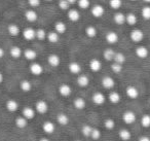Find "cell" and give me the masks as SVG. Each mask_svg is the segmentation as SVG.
<instances>
[{"label": "cell", "mask_w": 150, "mask_h": 141, "mask_svg": "<svg viewBox=\"0 0 150 141\" xmlns=\"http://www.w3.org/2000/svg\"><path fill=\"white\" fill-rule=\"evenodd\" d=\"M136 120H137V115L132 110H127V111H125L122 113V120L125 124L132 125L136 122Z\"/></svg>", "instance_id": "cell-1"}, {"label": "cell", "mask_w": 150, "mask_h": 141, "mask_svg": "<svg viewBox=\"0 0 150 141\" xmlns=\"http://www.w3.org/2000/svg\"><path fill=\"white\" fill-rule=\"evenodd\" d=\"M35 110L37 113L45 114L48 111V103L45 100H38L35 103Z\"/></svg>", "instance_id": "cell-2"}, {"label": "cell", "mask_w": 150, "mask_h": 141, "mask_svg": "<svg viewBox=\"0 0 150 141\" xmlns=\"http://www.w3.org/2000/svg\"><path fill=\"white\" fill-rule=\"evenodd\" d=\"M92 100L94 102V104L100 106L106 102V96L102 93V92H96L94 93V95L92 96Z\"/></svg>", "instance_id": "cell-3"}, {"label": "cell", "mask_w": 150, "mask_h": 141, "mask_svg": "<svg viewBox=\"0 0 150 141\" xmlns=\"http://www.w3.org/2000/svg\"><path fill=\"white\" fill-rule=\"evenodd\" d=\"M22 115L28 120H33L36 115L35 108H32V107H30V106H26V107H24L23 110H22Z\"/></svg>", "instance_id": "cell-4"}, {"label": "cell", "mask_w": 150, "mask_h": 141, "mask_svg": "<svg viewBox=\"0 0 150 141\" xmlns=\"http://www.w3.org/2000/svg\"><path fill=\"white\" fill-rule=\"evenodd\" d=\"M42 130H43V132L45 133V134L52 135V134H54V131H56V125H54V122H50V120H46V122H44L43 125H42Z\"/></svg>", "instance_id": "cell-5"}, {"label": "cell", "mask_w": 150, "mask_h": 141, "mask_svg": "<svg viewBox=\"0 0 150 141\" xmlns=\"http://www.w3.org/2000/svg\"><path fill=\"white\" fill-rule=\"evenodd\" d=\"M59 94H60L62 97H69V96L72 94V89L68 83H62V85L59 87Z\"/></svg>", "instance_id": "cell-6"}, {"label": "cell", "mask_w": 150, "mask_h": 141, "mask_svg": "<svg viewBox=\"0 0 150 141\" xmlns=\"http://www.w3.org/2000/svg\"><path fill=\"white\" fill-rule=\"evenodd\" d=\"M30 72L33 75H35V76H39V75H41L43 73V67L39 63L34 62L30 65Z\"/></svg>", "instance_id": "cell-7"}, {"label": "cell", "mask_w": 150, "mask_h": 141, "mask_svg": "<svg viewBox=\"0 0 150 141\" xmlns=\"http://www.w3.org/2000/svg\"><path fill=\"white\" fill-rule=\"evenodd\" d=\"M129 36H131V39L133 40L134 42H140L143 40L144 33L140 29H134V30H132Z\"/></svg>", "instance_id": "cell-8"}, {"label": "cell", "mask_w": 150, "mask_h": 141, "mask_svg": "<svg viewBox=\"0 0 150 141\" xmlns=\"http://www.w3.org/2000/svg\"><path fill=\"white\" fill-rule=\"evenodd\" d=\"M91 13H92V15L94 16L95 18H101L104 16L105 14V9L104 7L102 6L101 4H96L94 5V6L92 7V9H91Z\"/></svg>", "instance_id": "cell-9"}, {"label": "cell", "mask_w": 150, "mask_h": 141, "mask_svg": "<svg viewBox=\"0 0 150 141\" xmlns=\"http://www.w3.org/2000/svg\"><path fill=\"white\" fill-rule=\"evenodd\" d=\"M125 94L129 99H137L139 97V91L136 87L134 85H129L125 89Z\"/></svg>", "instance_id": "cell-10"}, {"label": "cell", "mask_w": 150, "mask_h": 141, "mask_svg": "<svg viewBox=\"0 0 150 141\" xmlns=\"http://www.w3.org/2000/svg\"><path fill=\"white\" fill-rule=\"evenodd\" d=\"M102 85H103V88H104V89L111 90V89H113V88H114L115 81L111 76H105V77H103V78H102Z\"/></svg>", "instance_id": "cell-11"}, {"label": "cell", "mask_w": 150, "mask_h": 141, "mask_svg": "<svg viewBox=\"0 0 150 141\" xmlns=\"http://www.w3.org/2000/svg\"><path fill=\"white\" fill-rule=\"evenodd\" d=\"M73 105L74 108L77 110H83L86 107V101L81 97H77L75 98L74 101H73Z\"/></svg>", "instance_id": "cell-12"}, {"label": "cell", "mask_w": 150, "mask_h": 141, "mask_svg": "<svg viewBox=\"0 0 150 141\" xmlns=\"http://www.w3.org/2000/svg\"><path fill=\"white\" fill-rule=\"evenodd\" d=\"M19 102L16 101V100L13 99H9L6 101V103H5V107H6V109L8 110L9 112H16L18 109H19Z\"/></svg>", "instance_id": "cell-13"}, {"label": "cell", "mask_w": 150, "mask_h": 141, "mask_svg": "<svg viewBox=\"0 0 150 141\" xmlns=\"http://www.w3.org/2000/svg\"><path fill=\"white\" fill-rule=\"evenodd\" d=\"M47 62L50 66L52 67H58L61 63V59L58 55L56 54H50V56L47 57Z\"/></svg>", "instance_id": "cell-14"}, {"label": "cell", "mask_w": 150, "mask_h": 141, "mask_svg": "<svg viewBox=\"0 0 150 141\" xmlns=\"http://www.w3.org/2000/svg\"><path fill=\"white\" fill-rule=\"evenodd\" d=\"M23 36L26 40H33L36 38V31L33 28H26L23 31Z\"/></svg>", "instance_id": "cell-15"}, {"label": "cell", "mask_w": 150, "mask_h": 141, "mask_svg": "<svg viewBox=\"0 0 150 141\" xmlns=\"http://www.w3.org/2000/svg\"><path fill=\"white\" fill-rule=\"evenodd\" d=\"M25 18L28 22H30V23H34V22L37 21L38 15L35 11H33V9H29V11H26Z\"/></svg>", "instance_id": "cell-16"}, {"label": "cell", "mask_w": 150, "mask_h": 141, "mask_svg": "<svg viewBox=\"0 0 150 141\" xmlns=\"http://www.w3.org/2000/svg\"><path fill=\"white\" fill-rule=\"evenodd\" d=\"M102 68V63L98 59H93L90 62V69L93 72H99Z\"/></svg>", "instance_id": "cell-17"}, {"label": "cell", "mask_w": 150, "mask_h": 141, "mask_svg": "<svg viewBox=\"0 0 150 141\" xmlns=\"http://www.w3.org/2000/svg\"><path fill=\"white\" fill-rule=\"evenodd\" d=\"M68 68H69V71H70L72 74L77 75L81 72V66H80V64L77 62H71L70 64H69Z\"/></svg>", "instance_id": "cell-18"}, {"label": "cell", "mask_w": 150, "mask_h": 141, "mask_svg": "<svg viewBox=\"0 0 150 141\" xmlns=\"http://www.w3.org/2000/svg\"><path fill=\"white\" fill-rule=\"evenodd\" d=\"M135 53H136V55H137L138 58H140V59H145V58H147L148 54H149L148 50L145 48V46H138V48H136Z\"/></svg>", "instance_id": "cell-19"}, {"label": "cell", "mask_w": 150, "mask_h": 141, "mask_svg": "<svg viewBox=\"0 0 150 141\" xmlns=\"http://www.w3.org/2000/svg\"><path fill=\"white\" fill-rule=\"evenodd\" d=\"M57 122H58L60 126H67V125L70 122V118L67 114L65 113H59L57 116Z\"/></svg>", "instance_id": "cell-20"}, {"label": "cell", "mask_w": 150, "mask_h": 141, "mask_svg": "<svg viewBox=\"0 0 150 141\" xmlns=\"http://www.w3.org/2000/svg\"><path fill=\"white\" fill-rule=\"evenodd\" d=\"M106 41L109 44H115L118 41V35H117L116 32L114 31H110L106 34Z\"/></svg>", "instance_id": "cell-21"}, {"label": "cell", "mask_w": 150, "mask_h": 141, "mask_svg": "<svg viewBox=\"0 0 150 141\" xmlns=\"http://www.w3.org/2000/svg\"><path fill=\"white\" fill-rule=\"evenodd\" d=\"M118 136L122 141H129L132 138V133L127 129H121L118 132Z\"/></svg>", "instance_id": "cell-22"}, {"label": "cell", "mask_w": 150, "mask_h": 141, "mask_svg": "<svg viewBox=\"0 0 150 141\" xmlns=\"http://www.w3.org/2000/svg\"><path fill=\"white\" fill-rule=\"evenodd\" d=\"M68 19L72 22H78L80 19V14L77 9H69L68 11Z\"/></svg>", "instance_id": "cell-23"}, {"label": "cell", "mask_w": 150, "mask_h": 141, "mask_svg": "<svg viewBox=\"0 0 150 141\" xmlns=\"http://www.w3.org/2000/svg\"><path fill=\"white\" fill-rule=\"evenodd\" d=\"M88 83H90V78H88V76H86V75H84V74L78 75V77H77V85H79V87L86 88L88 85Z\"/></svg>", "instance_id": "cell-24"}, {"label": "cell", "mask_w": 150, "mask_h": 141, "mask_svg": "<svg viewBox=\"0 0 150 141\" xmlns=\"http://www.w3.org/2000/svg\"><path fill=\"white\" fill-rule=\"evenodd\" d=\"M24 57L29 61H34V60H36V58H37V53H36L34 50L27 48L26 51H24Z\"/></svg>", "instance_id": "cell-25"}, {"label": "cell", "mask_w": 150, "mask_h": 141, "mask_svg": "<svg viewBox=\"0 0 150 141\" xmlns=\"http://www.w3.org/2000/svg\"><path fill=\"white\" fill-rule=\"evenodd\" d=\"M9 53H11V56L13 57V59H19L21 58V56L23 55V51H22V48H20V46H13V48H11V51H9Z\"/></svg>", "instance_id": "cell-26"}, {"label": "cell", "mask_w": 150, "mask_h": 141, "mask_svg": "<svg viewBox=\"0 0 150 141\" xmlns=\"http://www.w3.org/2000/svg\"><path fill=\"white\" fill-rule=\"evenodd\" d=\"M67 30V27H66V24L64 23V22H57L56 24H54V31L57 32V33L60 35V34H63L65 33Z\"/></svg>", "instance_id": "cell-27"}, {"label": "cell", "mask_w": 150, "mask_h": 141, "mask_svg": "<svg viewBox=\"0 0 150 141\" xmlns=\"http://www.w3.org/2000/svg\"><path fill=\"white\" fill-rule=\"evenodd\" d=\"M120 99H121V97H120V95H119V93H117V92H115V91L111 92V93L108 95V100L112 104L119 103V102H120Z\"/></svg>", "instance_id": "cell-28"}, {"label": "cell", "mask_w": 150, "mask_h": 141, "mask_svg": "<svg viewBox=\"0 0 150 141\" xmlns=\"http://www.w3.org/2000/svg\"><path fill=\"white\" fill-rule=\"evenodd\" d=\"M15 122H16V126H17L19 129H25L26 127L28 126V120H26L23 115L16 118Z\"/></svg>", "instance_id": "cell-29"}, {"label": "cell", "mask_w": 150, "mask_h": 141, "mask_svg": "<svg viewBox=\"0 0 150 141\" xmlns=\"http://www.w3.org/2000/svg\"><path fill=\"white\" fill-rule=\"evenodd\" d=\"M20 89L24 92V93H29L30 91L32 90V85L29 80L27 79H24L20 83Z\"/></svg>", "instance_id": "cell-30"}, {"label": "cell", "mask_w": 150, "mask_h": 141, "mask_svg": "<svg viewBox=\"0 0 150 141\" xmlns=\"http://www.w3.org/2000/svg\"><path fill=\"white\" fill-rule=\"evenodd\" d=\"M116 53L112 50V48H106L103 53V57L106 61H113Z\"/></svg>", "instance_id": "cell-31"}, {"label": "cell", "mask_w": 150, "mask_h": 141, "mask_svg": "<svg viewBox=\"0 0 150 141\" xmlns=\"http://www.w3.org/2000/svg\"><path fill=\"white\" fill-rule=\"evenodd\" d=\"M7 31H8V33L11 34V36H18L20 34V32H21V30H20V27L18 25H16V24H11V25H8V27H7Z\"/></svg>", "instance_id": "cell-32"}, {"label": "cell", "mask_w": 150, "mask_h": 141, "mask_svg": "<svg viewBox=\"0 0 150 141\" xmlns=\"http://www.w3.org/2000/svg\"><path fill=\"white\" fill-rule=\"evenodd\" d=\"M46 39H47L50 43H57V42H59V40H60V35H59L56 31H52L47 34Z\"/></svg>", "instance_id": "cell-33"}, {"label": "cell", "mask_w": 150, "mask_h": 141, "mask_svg": "<svg viewBox=\"0 0 150 141\" xmlns=\"http://www.w3.org/2000/svg\"><path fill=\"white\" fill-rule=\"evenodd\" d=\"M113 19H114V22L117 25H122V24L125 23V16L122 13H120V11L115 14Z\"/></svg>", "instance_id": "cell-34"}, {"label": "cell", "mask_w": 150, "mask_h": 141, "mask_svg": "<svg viewBox=\"0 0 150 141\" xmlns=\"http://www.w3.org/2000/svg\"><path fill=\"white\" fill-rule=\"evenodd\" d=\"M137 21H138V19H137V17H136V15L135 14H127V16H125V22H127L129 25H131V26H134V25H136L137 24Z\"/></svg>", "instance_id": "cell-35"}, {"label": "cell", "mask_w": 150, "mask_h": 141, "mask_svg": "<svg viewBox=\"0 0 150 141\" xmlns=\"http://www.w3.org/2000/svg\"><path fill=\"white\" fill-rule=\"evenodd\" d=\"M97 29L96 27H94V26H88V27L86 28V34L88 37L90 38H94L97 36Z\"/></svg>", "instance_id": "cell-36"}, {"label": "cell", "mask_w": 150, "mask_h": 141, "mask_svg": "<svg viewBox=\"0 0 150 141\" xmlns=\"http://www.w3.org/2000/svg\"><path fill=\"white\" fill-rule=\"evenodd\" d=\"M93 129H94V127L90 126V125H84L81 128V134L83 135L84 137H91Z\"/></svg>", "instance_id": "cell-37"}, {"label": "cell", "mask_w": 150, "mask_h": 141, "mask_svg": "<svg viewBox=\"0 0 150 141\" xmlns=\"http://www.w3.org/2000/svg\"><path fill=\"white\" fill-rule=\"evenodd\" d=\"M140 122H141V126L143 127V128H149L150 127V115L149 114H144V115L141 118Z\"/></svg>", "instance_id": "cell-38"}, {"label": "cell", "mask_w": 150, "mask_h": 141, "mask_svg": "<svg viewBox=\"0 0 150 141\" xmlns=\"http://www.w3.org/2000/svg\"><path fill=\"white\" fill-rule=\"evenodd\" d=\"M114 61L115 63H117V64H120L122 65L123 63L125 62V56L122 54V53H116L115 54V57H114Z\"/></svg>", "instance_id": "cell-39"}, {"label": "cell", "mask_w": 150, "mask_h": 141, "mask_svg": "<svg viewBox=\"0 0 150 141\" xmlns=\"http://www.w3.org/2000/svg\"><path fill=\"white\" fill-rule=\"evenodd\" d=\"M104 127L107 129V130H113V129L115 128V122L114 120H112V118H106V120H104Z\"/></svg>", "instance_id": "cell-40"}, {"label": "cell", "mask_w": 150, "mask_h": 141, "mask_svg": "<svg viewBox=\"0 0 150 141\" xmlns=\"http://www.w3.org/2000/svg\"><path fill=\"white\" fill-rule=\"evenodd\" d=\"M102 136V133H101V130L98 128H94L92 131V134H91V138L93 140H99Z\"/></svg>", "instance_id": "cell-41"}, {"label": "cell", "mask_w": 150, "mask_h": 141, "mask_svg": "<svg viewBox=\"0 0 150 141\" xmlns=\"http://www.w3.org/2000/svg\"><path fill=\"white\" fill-rule=\"evenodd\" d=\"M46 37H47V33H46L44 29L36 30V38H37L38 40H44Z\"/></svg>", "instance_id": "cell-42"}, {"label": "cell", "mask_w": 150, "mask_h": 141, "mask_svg": "<svg viewBox=\"0 0 150 141\" xmlns=\"http://www.w3.org/2000/svg\"><path fill=\"white\" fill-rule=\"evenodd\" d=\"M121 0H109V5L113 9H119L121 7Z\"/></svg>", "instance_id": "cell-43"}, {"label": "cell", "mask_w": 150, "mask_h": 141, "mask_svg": "<svg viewBox=\"0 0 150 141\" xmlns=\"http://www.w3.org/2000/svg\"><path fill=\"white\" fill-rule=\"evenodd\" d=\"M59 7H60L62 11H68L70 9V4L68 3L67 0H59Z\"/></svg>", "instance_id": "cell-44"}, {"label": "cell", "mask_w": 150, "mask_h": 141, "mask_svg": "<svg viewBox=\"0 0 150 141\" xmlns=\"http://www.w3.org/2000/svg\"><path fill=\"white\" fill-rule=\"evenodd\" d=\"M77 4L79 6V9H88L91 5V1L90 0H77Z\"/></svg>", "instance_id": "cell-45"}, {"label": "cell", "mask_w": 150, "mask_h": 141, "mask_svg": "<svg viewBox=\"0 0 150 141\" xmlns=\"http://www.w3.org/2000/svg\"><path fill=\"white\" fill-rule=\"evenodd\" d=\"M141 15L145 20H150V6H144L142 9Z\"/></svg>", "instance_id": "cell-46"}, {"label": "cell", "mask_w": 150, "mask_h": 141, "mask_svg": "<svg viewBox=\"0 0 150 141\" xmlns=\"http://www.w3.org/2000/svg\"><path fill=\"white\" fill-rule=\"evenodd\" d=\"M111 69H112V71L114 73H120L121 71H122V65L117 64V63L114 62L112 65H111Z\"/></svg>", "instance_id": "cell-47"}, {"label": "cell", "mask_w": 150, "mask_h": 141, "mask_svg": "<svg viewBox=\"0 0 150 141\" xmlns=\"http://www.w3.org/2000/svg\"><path fill=\"white\" fill-rule=\"evenodd\" d=\"M28 3L32 7H38L41 3V0H28Z\"/></svg>", "instance_id": "cell-48"}, {"label": "cell", "mask_w": 150, "mask_h": 141, "mask_svg": "<svg viewBox=\"0 0 150 141\" xmlns=\"http://www.w3.org/2000/svg\"><path fill=\"white\" fill-rule=\"evenodd\" d=\"M138 141H150V138L148 136H141L138 139Z\"/></svg>", "instance_id": "cell-49"}, {"label": "cell", "mask_w": 150, "mask_h": 141, "mask_svg": "<svg viewBox=\"0 0 150 141\" xmlns=\"http://www.w3.org/2000/svg\"><path fill=\"white\" fill-rule=\"evenodd\" d=\"M4 50H3L2 48H0V59L1 58H3V57H4Z\"/></svg>", "instance_id": "cell-50"}, {"label": "cell", "mask_w": 150, "mask_h": 141, "mask_svg": "<svg viewBox=\"0 0 150 141\" xmlns=\"http://www.w3.org/2000/svg\"><path fill=\"white\" fill-rule=\"evenodd\" d=\"M67 1H68V3L70 5L74 4V3H77V0H67Z\"/></svg>", "instance_id": "cell-51"}, {"label": "cell", "mask_w": 150, "mask_h": 141, "mask_svg": "<svg viewBox=\"0 0 150 141\" xmlns=\"http://www.w3.org/2000/svg\"><path fill=\"white\" fill-rule=\"evenodd\" d=\"M3 80H4V76H3L2 72H0V85L3 83Z\"/></svg>", "instance_id": "cell-52"}, {"label": "cell", "mask_w": 150, "mask_h": 141, "mask_svg": "<svg viewBox=\"0 0 150 141\" xmlns=\"http://www.w3.org/2000/svg\"><path fill=\"white\" fill-rule=\"evenodd\" d=\"M39 141H50L48 138H46V137H42V138L39 139Z\"/></svg>", "instance_id": "cell-53"}, {"label": "cell", "mask_w": 150, "mask_h": 141, "mask_svg": "<svg viewBox=\"0 0 150 141\" xmlns=\"http://www.w3.org/2000/svg\"><path fill=\"white\" fill-rule=\"evenodd\" d=\"M143 1H145L146 3H150V0H143Z\"/></svg>", "instance_id": "cell-54"}, {"label": "cell", "mask_w": 150, "mask_h": 141, "mask_svg": "<svg viewBox=\"0 0 150 141\" xmlns=\"http://www.w3.org/2000/svg\"><path fill=\"white\" fill-rule=\"evenodd\" d=\"M45 1H48V2H50V1H52V0H45Z\"/></svg>", "instance_id": "cell-55"}, {"label": "cell", "mask_w": 150, "mask_h": 141, "mask_svg": "<svg viewBox=\"0 0 150 141\" xmlns=\"http://www.w3.org/2000/svg\"><path fill=\"white\" fill-rule=\"evenodd\" d=\"M132 1H137V0H132Z\"/></svg>", "instance_id": "cell-56"}, {"label": "cell", "mask_w": 150, "mask_h": 141, "mask_svg": "<svg viewBox=\"0 0 150 141\" xmlns=\"http://www.w3.org/2000/svg\"><path fill=\"white\" fill-rule=\"evenodd\" d=\"M75 141H81V140H75Z\"/></svg>", "instance_id": "cell-57"}, {"label": "cell", "mask_w": 150, "mask_h": 141, "mask_svg": "<svg viewBox=\"0 0 150 141\" xmlns=\"http://www.w3.org/2000/svg\"><path fill=\"white\" fill-rule=\"evenodd\" d=\"M149 104H150V99H149Z\"/></svg>", "instance_id": "cell-58"}]
</instances>
